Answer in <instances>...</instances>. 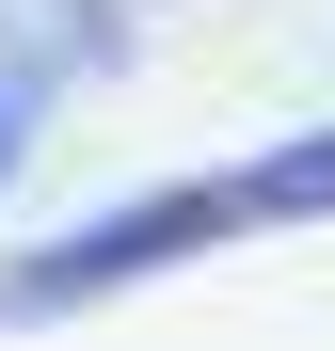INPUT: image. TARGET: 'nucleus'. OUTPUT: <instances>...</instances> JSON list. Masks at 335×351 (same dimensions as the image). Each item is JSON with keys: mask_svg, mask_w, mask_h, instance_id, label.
I'll return each instance as SVG.
<instances>
[{"mask_svg": "<svg viewBox=\"0 0 335 351\" xmlns=\"http://www.w3.org/2000/svg\"><path fill=\"white\" fill-rule=\"evenodd\" d=\"M319 208H335V128L271 144V160H240V176H192V192H144V208L80 223V240H48V256L16 271V304H96V287H128V271H176V256H208V240L319 223Z\"/></svg>", "mask_w": 335, "mask_h": 351, "instance_id": "1", "label": "nucleus"}, {"mask_svg": "<svg viewBox=\"0 0 335 351\" xmlns=\"http://www.w3.org/2000/svg\"><path fill=\"white\" fill-rule=\"evenodd\" d=\"M16 144H32V80H0V176H16Z\"/></svg>", "mask_w": 335, "mask_h": 351, "instance_id": "2", "label": "nucleus"}]
</instances>
